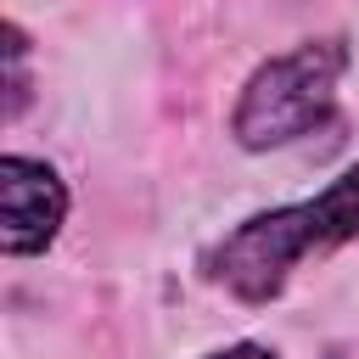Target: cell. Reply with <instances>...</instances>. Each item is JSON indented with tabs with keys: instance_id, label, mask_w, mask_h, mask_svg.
Listing matches in <instances>:
<instances>
[{
	"instance_id": "obj_1",
	"label": "cell",
	"mask_w": 359,
	"mask_h": 359,
	"mask_svg": "<svg viewBox=\"0 0 359 359\" xmlns=\"http://www.w3.org/2000/svg\"><path fill=\"white\" fill-rule=\"evenodd\" d=\"M348 236H359V168H348L320 202H297V208H280V213L241 224L213 252V269L236 297L264 303L280 292L292 264H303L309 252H325Z\"/></svg>"
},
{
	"instance_id": "obj_2",
	"label": "cell",
	"mask_w": 359,
	"mask_h": 359,
	"mask_svg": "<svg viewBox=\"0 0 359 359\" xmlns=\"http://www.w3.org/2000/svg\"><path fill=\"white\" fill-rule=\"evenodd\" d=\"M348 50L337 39H309L275 62H264L236 107V135L241 146H286L297 135H309L337 95Z\"/></svg>"
},
{
	"instance_id": "obj_3",
	"label": "cell",
	"mask_w": 359,
	"mask_h": 359,
	"mask_svg": "<svg viewBox=\"0 0 359 359\" xmlns=\"http://www.w3.org/2000/svg\"><path fill=\"white\" fill-rule=\"evenodd\" d=\"M62 180L45 168V163H28V157H6L0 163V213H6V252H39L56 224H62Z\"/></svg>"
},
{
	"instance_id": "obj_4",
	"label": "cell",
	"mask_w": 359,
	"mask_h": 359,
	"mask_svg": "<svg viewBox=\"0 0 359 359\" xmlns=\"http://www.w3.org/2000/svg\"><path fill=\"white\" fill-rule=\"evenodd\" d=\"M213 359H275V353H264V348H252V342H241V348H230V353H213Z\"/></svg>"
}]
</instances>
